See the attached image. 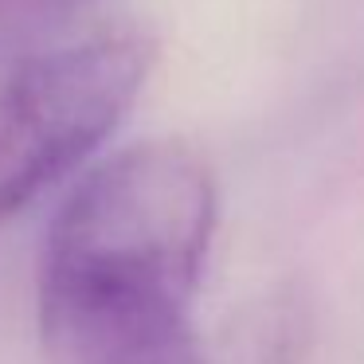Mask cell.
<instances>
[{"mask_svg":"<svg viewBox=\"0 0 364 364\" xmlns=\"http://www.w3.org/2000/svg\"><path fill=\"white\" fill-rule=\"evenodd\" d=\"M212 235V168L184 141H141L90 168L59 208L40 262L48 360L188 364Z\"/></svg>","mask_w":364,"mask_h":364,"instance_id":"6da1fadb","label":"cell"},{"mask_svg":"<svg viewBox=\"0 0 364 364\" xmlns=\"http://www.w3.org/2000/svg\"><path fill=\"white\" fill-rule=\"evenodd\" d=\"M153 59L145 32L110 28L20 59L0 79V228L122 126Z\"/></svg>","mask_w":364,"mask_h":364,"instance_id":"7a4b0ae2","label":"cell"},{"mask_svg":"<svg viewBox=\"0 0 364 364\" xmlns=\"http://www.w3.org/2000/svg\"><path fill=\"white\" fill-rule=\"evenodd\" d=\"M309 360V306L298 290L278 286L223 325L200 333L188 364H306Z\"/></svg>","mask_w":364,"mask_h":364,"instance_id":"3957f363","label":"cell"},{"mask_svg":"<svg viewBox=\"0 0 364 364\" xmlns=\"http://www.w3.org/2000/svg\"><path fill=\"white\" fill-rule=\"evenodd\" d=\"M79 0H0V28H20V24H43V20L63 16Z\"/></svg>","mask_w":364,"mask_h":364,"instance_id":"277c9868","label":"cell"}]
</instances>
